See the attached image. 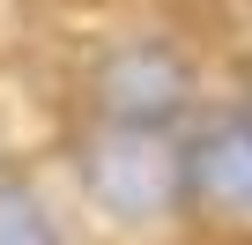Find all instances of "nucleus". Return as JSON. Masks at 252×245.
<instances>
[{
	"mask_svg": "<svg viewBox=\"0 0 252 245\" xmlns=\"http://www.w3.org/2000/svg\"><path fill=\"white\" fill-rule=\"evenodd\" d=\"M186 178H193V193H200L208 208L245 215V208H252V127H215L208 141H193Z\"/></svg>",
	"mask_w": 252,
	"mask_h": 245,
	"instance_id": "nucleus-3",
	"label": "nucleus"
},
{
	"mask_svg": "<svg viewBox=\"0 0 252 245\" xmlns=\"http://www.w3.org/2000/svg\"><path fill=\"white\" fill-rule=\"evenodd\" d=\"M186 104V67L163 52V45H134L104 67V111L119 127H156Z\"/></svg>",
	"mask_w": 252,
	"mask_h": 245,
	"instance_id": "nucleus-2",
	"label": "nucleus"
},
{
	"mask_svg": "<svg viewBox=\"0 0 252 245\" xmlns=\"http://www.w3.org/2000/svg\"><path fill=\"white\" fill-rule=\"evenodd\" d=\"M89 186L96 201H111L119 215H156L178 186V156L149 134V127H119L96 156H89Z\"/></svg>",
	"mask_w": 252,
	"mask_h": 245,
	"instance_id": "nucleus-1",
	"label": "nucleus"
},
{
	"mask_svg": "<svg viewBox=\"0 0 252 245\" xmlns=\"http://www.w3.org/2000/svg\"><path fill=\"white\" fill-rule=\"evenodd\" d=\"M0 245H60L45 208L23 193V186H0Z\"/></svg>",
	"mask_w": 252,
	"mask_h": 245,
	"instance_id": "nucleus-4",
	"label": "nucleus"
},
{
	"mask_svg": "<svg viewBox=\"0 0 252 245\" xmlns=\"http://www.w3.org/2000/svg\"><path fill=\"white\" fill-rule=\"evenodd\" d=\"M245 127H252V119H245Z\"/></svg>",
	"mask_w": 252,
	"mask_h": 245,
	"instance_id": "nucleus-5",
	"label": "nucleus"
}]
</instances>
